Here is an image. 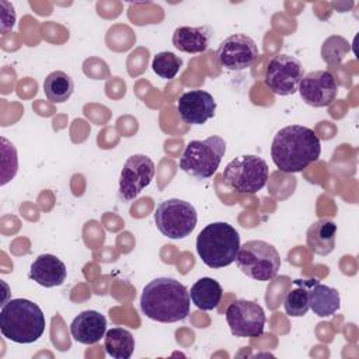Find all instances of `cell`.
Wrapping results in <instances>:
<instances>
[{
  "label": "cell",
  "mask_w": 359,
  "mask_h": 359,
  "mask_svg": "<svg viewBox=\"0 0 359 359\" xmlns=\"http://www.w3.org/2000/svg\"><path fill=\"white\" fill-rule=\"evenodd\" d=\"M321 153L318 136L303 125H289L273 136L271 157L273 164L286 174L300 172L317 161Z\"/></svg>",
  "instance_id": "6da1fadb"
},
{
  "label": "cell",
  "mask_w": 359,
  "mask_h": 359,
  "mask_svg": "<svg viewBox=\"0 0 359 359\" xmlns=\"http://www.w3.org/2000/svg\"><path fill=\"white\" fill-rule=\"evenodd\" d=\"M191 297L187 287L172 278H156L142 292V313L158 323H175L189 314Z\"/></svg>",
  "instance_id": "7a4b0ae2"
},
{
  "label": "cell",
  "mask_w": 359,
  "mask_h": 359,
  "mask_svg": "<svg viewBox=\"0 0 359 359\" xmlns=\"http://www.w3.org/2000/svg\"><path fill=\"white\" fill-rule=\"evenodd\" d=\"M45 314L41 307L27 299H11L0 310L1 335L17 344H32L45 331Z\"/></svg>",
  "instance_id": "3957f363"
},
{
  "label": "cell",
  "mask_w": 359,
  "mask_h": 359,
  "mask_svg": "<svg viewBox=\"0 0 359 359\" xmlns=\"http://www.w3.org/2000/svg\"><path fill=\"white\" fill-rule=\"evenodd\" d=\"M240 234L226 222H213L196 237V251L209 268H224L236 261L240 248Z\"/></svg>",
  "instance_id": "277c9868"
},
{
  "label": "cell",
  "mask_w": 359,
  "mask_h": 359,
  "mask_svg": "<svg viewBox=\"0 0 359 359\" xmlns=\"http://www.w3.org/2000/svg\"><path fill=\"white\" fill-rule=\"evenodd\" d=\"M226 153V142L217 135L203 140H191L180 158V168L198 178H210L219 168Z\"/></svg>",
  "instance_id": "5b68a950"
},
{
  "label": "cell",
  "mask_w": 359,
  "mask_h": 359,
  "mask_svg": "<svg viewBox=\"0 0 359 359\" xmlns=\"http://www.w3.org/2000/svg\"><path fill=\"white\" fill-rule=\"evenodd\" d=\"M236 264L248 278L266 282L278 275L280 269V255L272 244L262 240H250L240 245Z\"/></svg>",
  "instance_id": "8992f818"
},
{
  "label": "cell",
  "mask_w": 359,
  "mask_h": 359,
  "mask_svg": "<svg viewBox=\"0 0 359 359\" xmlns=\"http://www.w3.org/2000/svg\"><path fill=\"white\" fill-rule=\"evenodd\" d=\"M268 175L266 161L254 154L236 157L223 170L224 184L238 194H257L265 187Z\"/></svg>",
  "instance_id": "52a82bcc"
},
{
  "label": "cell",
  "mask_w": 359,
  "mask_h": 359,
  "mask_svg": "<svg viewBox=\"0 0 359 359\" xmlns=\"http://www.w3.org/2000/svg\"><path fill=\"white\" fill-rule=\"evenodd\" d=\"M154 222L163 236L180 240L194 231L198 222V213L189 202L171 198L163 201L157 206L154 212Z\"/></svg>",
  "instance_id": "ba28073f"
},
{
  "label": "cell",
  "mask_w": 359,
  "mask_h": 359,
  "mask_svg": "<svg viewBox=\"0 0 359 359\" xmlns=\"http://www.w3.org/2000/svg\"><path fill=\"white\" fill-rule=\"evenodd\" d=\"M304 77V67L299 59L290 55L273 56L265 70L264 83L276 95H290L299 88Z\"/></svg>",
  "instance_id": "9c48e42d"
},
{
  "label": "cell",
  "mask_w": 359,
  "mask_h": 359,
  "mask_svg": "<svg viewBox=\"0 0 359 359\" xmlns=\"http://www.w3.org/2000/svg\"><path fill=\"white\" fill-rule=\"evenodd\" d=\"M226 320L234 337L255 338L264 332V309L252 300H234L226 310Z\"/></svg>",
  "instance_id": "30bf717a"
},
{
  "label": "cell",
  "mask_w": 359,
  "mask_h": 359,
  "mask_svg": "<svg viewBox=\"0 0 359 359\" xmlns=\"http://www.w3.org/2000/svg\"><path fill=\"white\" fill-rule=\"evenodd\" d=\"M154 163L144 154H133L126 158L119 177V198L133 201L153 180Z\"/></svg>",
  "instance_id": "8fae6325"
},
{
  "label": "cell",
  "mask_w": 359,
  "mask_h": 359,
  "mask_svg": "<svg viewBox=\"0 0 359 359\" xmlns=\"http://www.w3.org/2000/svg\"><path fill=\"white\" fill-rule=\"evenodd\" d=\"M219 63L229 70L251 67L258 57V48L252 38L244 34H233L219 45L216 50Z\"/></svg>",
  "instance_id": "7c38bea8"
},
{
  "label": "cell",
  "mask_w": 359,
  "mask_h": 359,
  "mask_svg": "<svg viewBox=\"0 0 359 359\" xmlns=\"http://www.w3.org/2000/svg\"><path fill=\"white\" fill-rule=\"evenodd\" d=\"M297 91L307 105L323 108L337 98L338 83L328 70H316L304 74Z\"/></svg>",
  "instance_id": "4fadbf2b"
},
{
  "label": "cell",
  "mask_w": 359,
  "mask_h": 359,
  "mask_svg": "<svg viewBox=\"0 0 359 359\" xmlns=\"http://www.w3.org/2000/svg\"><path fill=\"white\" fill-rule=\"evenodd\" d=\"M177 109L185 123L203 125L208 119L215 116L216 101L213 95L205 90H191L180 97Z\"/></svg>",
  "instance_id": "5bb4252c"
},
{
  "label": "cell",
  "mask_w": 359,
  "mask_h": 359,
  "mask_svg": "<svg viewBox=\"0 0 359 359\" xmlns=\"http://www.w3.org/2000/svg\"><path fill=\"white\" fill-rule=\"evenodd\" d=\"M107 332V318L95 311V310H86L76 316L70 324V334L74 341L93 345L97 344Z\"/></svg>",
  "instance_id": "9a60e30c"
},
{
  "label": "cell",
  "mask_w": 359,
  "mask_h": 359,
  "mask_svg": "<svg viewBox=\"0 0 359 359\" xmlns=\"http://www.w3.org/2000/svg\"><path fill=\"white\" fill-rule=\"evenodd\" d=\"M67 275L63 261L52 254H41L29 269V278L43 287L60 286Z\"/></svg>",
  "instance_id": "2e32d148"
},
{
  "label": "cell",
  "mask_w": 359,
  "mask_h": 359,
  "mask_svg": "<svg viewBox=\"0 0 359 359\" xmlns=\"http://www.w3.org/2000/svg\"><path fill=\"white\" fill-rule=\"evenodd\" d=\"M212 34V28L208 25L178 27L172 34V45L185 53H202L208 49Z\"/></svg>",
  "instance_id": "e0dca14e"
},
{
  "label": "cell",
  "mask_w": 359,
  "mask_h": 359,
  "mask_svg": "<svg viewBox=\"0 0 359 359\" xmlns=\"http://www.w3.org/2000/svg\"><path fill=\"white\" fill-rule=\"evenodd\" d=\"M337 237V224L328 219L314 222L306 233V243L311 252L317 255H328L334 251Z\"/></svg>",
  "instance_id": "ac0fdd59"
},
{
  "label": "cell",
  "mask_w": 359,
  "mask_h": 359,
  "mask_svg": "<svg viewBox=\"0 0 359 359\" xmlns=\"http://www.w3.org/2000/svg\"><path fill=\"white\" fill-rule=\"evenodd\" d=\"M309 306L316 316L331 317L339 310V293L337 289L323 285L316 279L309 292Z\"/></svg>",
  "instance_id": "d6986e66"
},
{
  "label": "cell",
  "mask_w": 359,
  "mask_h": 359,
  "mask_svg": "<svg viewBox=\"0 0 359 359\" xmlns=\"http://www.w3.org/2000/svg\"><path fill=\"white\" fill-rule=\"evenodd\" d=\"M223 296V289L220 283L209 276L198 279L189 292V297L192 303L203 311L213 310L219 306Z\"/></svg>",
  "instance_id": "ffe728a7"
},
{
  "label": "cell",
  "mask_w": 359,
  "mask_h": 359,
  "mask_svg": "<svg viewBox=\"0 0 359 359\" xmlns=\"http://www.w3.org/2000/svg\"><path fill=\"white\" fill-rule=\"evenodd\" d=\"M316 279H296L294 287H292L283 300L285 311L290 317H303L307 314L309 306V292Z\"/></svg>",
  "instance_id": "44dd1931"
},
{
  "label": "cell",
  "mask_w": 359,
  "mask_h": 359,
  "mask_svg": "<svg viewBox=\"0 0 359 359\" xmlns=\"http://www.w3.org/2000/svg\"><path fill=\"white\" fill-rule=\"evenodd\" d=\"M105 352L114 359H129L135 349L133 335L121 327L111 328L105 332Z\"/></svg>",
  "instance_id": "7402d4cb"
},
{
  "label": "cell",
  "mask_w": 359,
  "mask_h": 359,
  "mask_svg": "<svg viewBox=\"0 0 359 359\" xmlns=\"http://www.w3.org/2000/svg\"><path fill=\"white\" fill-rule=\"evenodd\" d=\"M73 79L62 70H55L49 73L43 80V93L46 98L52 102L60 104L67 101L73 94Z\"/></svg>",
  "instance_id": "603a6c76"
},
{
  "label": "cell",
  "mask_w": 359,
  "mask_h": 359,
  "mask_svg": "<svg viewBox=\"0 0 359 359\" xmlns=\"http://www.w3.org/2000/svg\"><path fill=\"white\" fill-rule=\"evenodd\" d=\"M351 50L349 42L341 35L328 36L321 46V57L330 66H338Z\"/></svg>",
  "instance_id": "cb8c5ba5"
},
{
  "label": "cell",
  "mask_w": 359,
  "mask_h": 359,
  "mask_svg": "<svg viewBox=\"0 0 359 359\" xmlns=\"http://www.w3.org/2000/svg\"><path fill=\"white\" fill-rule=\"evenodd\" d=\"M182 66V59L172 52H160L153 57V72L165 80H171L180 72Z\"/></svg>",
  "instance_id": "d4e9b609"
},
{
  "label": "cell",
  "mask_w": 359,
  "mask_h": 359,
  "mask_svg": "<svg viewBox=\"0 0 359 359\" xmlns=\"http://www.w3.org/2000/svg\"><path fill=\"white\" fill-rule=\"evenodd\" d=\"M1 185H4L14 178L18 168L15 147L6 137H1Z\"/></svg>",
  "instance_id": "484cf974"
},
{
  "label": "cell",
  "mask_w": 359,
  "mask_h": 359,
  "mask_svg": "<svg viewBox=\"0 0 359 359\" xmlns=\"http://www.w3.org/2000/svg\"><path fill=\"white\" fill-rule=\"evenodd\" d=\"M1 32L4 34L7 29L13 28L14 22H15V13H14V7L7 3V1H1Z\"/></svg>",
  "instance_id": "4316f807"
}]
</instances>
